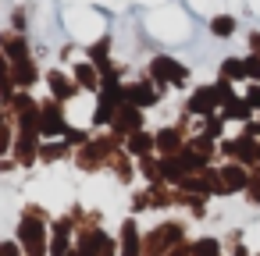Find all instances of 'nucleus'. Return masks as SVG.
<instances>
[{
  "label": "nucleus",
  "mask_w": 260,
  "mask_h": 256,
  "mask_svg": "<svg viewBox=\"0 0 260 256\" xmlns=\"http://www.w3.org/2000/svg\"><path fill=\"white\" fill-rule=\"evenodd\" d=\"M150 79L160 82V86H182L189 79V68L178 64L175 57H153L150 61Z\"/></svg>",
  "instance_id": "f257e3e1"
},
{
  "label": "nucleus",
  "mask_w": 260,
  "mask_h": 256,
  "mask_svg": "<svg viewBox=\"0 0 260 256\" xmlns=\"http://www.w3.org/2000/svg\"><path fill=\"white\" fill-rule=\"evenodd\" d=\"M40 135H68V121H64L61 100L40 103Z\"/></svg>",
  "instance_id": "f03ea898"
},
{
  "label": "nucleus",
  "mask_w": 260,
  "mask_h": 256,
  "mask_svg": "<svg viewBox=\"0 0 260 256\" xmlns=\"http://www.w3.org/2000/svg\"><path fill=\"white\" fill-rule=\"evenodd\" d=\"M217 96H214V86H200L192 96H189V114H196V118H214L217 114Z\"/></svg>",
  "instance_id": "7ed1b4c3"
},
{
  "label": "nucleus",
  "mask_w": 260,
  "mask_h": 256,
  "mask_svg": "<svg viewBox=\"0 0 260 256\" xmlns=\"http://www.w3.org/2000/svg\"><path fill=\"white\" fill-rule=\"evenodd\" d=\"M118 132H139L143 128V114H139V107H132V103H121L118 107V114H114V121H111Z\"/></svg>",
  "instance_id": "20e7f679"
},
{
  "label": "nucleus",
  "mask_w": 260,
  "mask_h": 256,
  "mask_svg": "<svg viewBox=\"0 0 260 256\" xmlns=\"http://www.w3.org/2000/svg\"><path fill=\"white\" fill-rule=\"evenodd\" d=\"M47 82H50L54 100H72V96L79 93V82H72V79H68V75H61V71H50V75H47Z\"/></svg>",
  "instance_id": "39448f33"
},
{
  "label": "nucleus",
  "mask_w": 260,
  "mask_h": 256,
  "mask_svg": "<svg viewBox=\"0 0 260 256\" xmlns=\"http://www.w3.org/2000/svg\"><path fill=\"white\" fill-rule=\"evenodd\" d=\"M153 150H160L164 157H175V153L182 150V135H178L175 128H164V132L153 135Z\"/></svg>",
  "instance_id": "423d86ee"
},
{
  "label": "nucleus",
  "mask_w": 260,
  "mask_h": 256,
  "mask_svg": "<svg viewBox=\"0 0 260 256\" xmlns=\"http://www.w3.org/2000/svg\"><path fill=\"white\" fill-rule=\"evenodd\" d=\"M246 185H249L246 171H242L239 164H228L224 174H221V189H224V192H239V189H246Z\"/></svg>",
  "instance_id": "0eeeda50"
},
{
  "label": "nucleus",
  "mask_w": 260,
  "mask_h": 256,
  "mask_svg": "<svg viewBox=\"0 0 260 256\" xmlns=\"http://www.w3.org/2000/svg\"><path fill=\"white\" fill-rule=\"evenodd\" d=\"M75 82H79V89H100V68L96 64H79L75 68Z\"/></svg>",
  "instance_id": "6e6552de"
},
{
  "label": "nucleus",
  "mask_w": 260,
  "mask_h": 256,
  "mask_svg": "<svg viewBox=\"0 0 260 256\" xmlns=\"http://www.w3.org/2000/svg\"><path fill=\"white\" fill-rule=\"evenodd\" d=\"M125 103H132V107H150V103H157V93L146 89V86H125Z\"/></svg>",
  "instance_id": "1a4fd4ad"
},
{
  "label": "nucleus",
  "mask_w": 260,
  "mask_h": 256,
  "mask_svg": "<svg viewBox=\"0 0 260 256\" xmlns=\"http://www.w3.org/2000/svg\"><path fill=\"white\" fill-rule=\"evenodd\" d=\"M249 114H253V107H249V100H246V96H242V100L235 96V100H228V103H224V118H232V121H242V125H246V121H249Z\"/></svg>",
  "instance_id": "9d476101"
},
{
  "label": "nucleus",
  "mask_w": 260,
  "mask_h": 256,
  "mask_svg": "<svg viewBox=\"0 0 260 256\" xmlns=\"http://www.w3.org/2000/svg\"><path fill=\"white\" fill-rule=\"evenodd\" d=\"M232 32H235V15H214V18H210V36L228 40Z\"/></svg>",
  "instance_id": "9b49d317"
},
{
  "label": "nucleus",
  "mask_w": 260,
  "mask_h": 256,
  "mask_svg": "<svg viewBox=\"0 0 260 256\" xmlns=\"http://www.w3.org/2000/svg\"><path fill=\"white\" fill-rule=\"evenodd\" d=\"M221 79H228V82H246V64H242L239 57H224V64H221Z\"/></svg>",
  "instance_id": "f8f14e48"
},
{
  "label": "nucleus",
  "mask_w": 260,
  "mask_h": 256,
  "mask_svg": "<svg viewBox=\"0 0 260 256\" xmlns=\"http://www.w3.org/2000/svg\"><path fill=\"white\" fill-rule=\"evenodd\" d=\"M128 150H132L136 157L150 153V150H153V135H146L143 128H139V132H132V135H128Z\"/></svg>",
  "instance_id": "ddd939ff"
},
{
  "label": "nucleus",
  "mask_w": 260,
  "mask_h": 256,
  "mask_svg": "<svg viewBox=\"0 0 260 256\" xmlns=\"http://www.w3.org/2000/svg\"><path fill=\"white\" fill-rule=\"evenodd\" d=\"M214 96H217V103H221V107H224L228 100H235V89H232V82H228V79L214 82Z\"/></svg>",
  "instance_id": "4468645a"
},
{
  "label": "nucleus",
  "mask_w": 260,
  "mask_h": 256,
  "mask_svg": "<svg viewBox=\"0 0 260 256\" xmlns=\"http://www.w3.org/2000/svg\"><path fill=\"white\" fill-rule=\"evenodd\" d=\"M125 256H136V224H125Z\"/></svg>",
  "instance_id": "2eb2a0df"
},
{
  "label": "nucleus",
  "mask_w": 260,
  "mask_h": 256,
  "mask_svg": "<svg viewBox=\"0 0 260 256\" xmlns=\"http://www.w3.org/2000/svg\"><path fill=\"white\" fill-rule=\"evenodd\" d=\"M242 64H246V79H260V54H253V57H246Z\"/></svg>",
  "instance_id": "dca6fc26"
},
{
  "label": "nucleus",
  "mask_w": 260,
  "mask_h": 256,
  "mask_svg": "<svg viewBox=\"0 0 260 256\" xmlns=\"http://www.w3.org/2000/svg\"><path fill=\"white\" fill-rule=\"evenodd\" d=\"M246 100H249V107H256L260 111V86H246V93H242Z\"/></svg>",
  "instance_id": "f3484780"
},
{
  "label": "nucleus",
  "mask_w": 260,
  "mask_h": 256,
  "mask_svg": "<svg viewBox=\"0 0 260 256\" xmlns=\"http://www.w3.org/2000/svg\"><path fill=\"white\" fill-rule=\"evenodd\" d=\"M242 135H246V139L260 135V121H246V125H242Z\"/></svg>",
  "instance_id": "a211bd4d"
}]
</instances>
